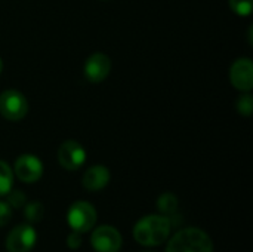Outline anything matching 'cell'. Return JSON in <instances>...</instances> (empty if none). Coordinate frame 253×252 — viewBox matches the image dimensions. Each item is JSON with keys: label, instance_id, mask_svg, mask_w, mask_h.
<instances>
[{"label": "cell", "instance_id": "6da1fadb", "mask_svg": "<svg viewBox=\"0 0 253 252\" xmlns=\"http://www.w3.org/2000/svg\"><path fill=\"white\" fill-rule=\"evenodd\" d=\"M170 235V221L165 215H147L133 227V238L142 247H159Z\"/></svg>", "mask_w": 253, "mask_h": 252}, {"label": "cell", "instance_id": "7a4b0ae2", "mask_svg": "<svg viewBox=\"0 0 253 252\" xmlns=\"http://www.w3.org/2000/svg\"><path fill=\"white\" fill-rule=\"evenodd\" d=\"M166 252H213V242L206 232L188 227L172 236Z\"/></svg>", "mask_w": 253, "mask_h": 252}, {"label": "cell", "instance_id": "3957f363", "mask_svg": "<svg viewBox=\"0 0 253 252\" xmlns=\"http://www.w3.org/2000/svg\"><path fill=\"white\" fill-rule=\"evenodd\" d=\"M67 221L73 232L86 233L93 229L96 224V211L93 205L84 201L74 202L67 214Z\"/></svg>", "mask_w": 253, "mask_h": 252}, {"label": "cell", "instance_id": "277c9868", "mask_svg": "<svg viewBox=\"0 0 253 252\" xmlns=\"http://www.w3.org/2000/svg\"><path fill=\"white\" fill-rule=\"evenodd\" d=\"M28 113V101L27 98L15 89H9L0 94V114L10 120L18 122L25 117Z\"/></svg>", "mask_w": 253, "mask_h": 252}, {"label": "cell", "instance_id": "5b68a950", "mask_svg": "<svg viewBox=\"0 0 253 252\" xmlns=\"http://www.w3.org/2000/svg\"><path fill=\"white\" fill-rule=\"evenodd\" d=\"M37 241L36 230L31 224H19L6 238L7 252H30Z\"/></svg>", "mask_w": 253, "mask_h": 252}, {"label": "cell", "instance_id": "8992f818", "mask_svg": "<svg viewBox=\"0 0 253 252\" xmlns=\"http://www.w3.org/2000/svg\"><path fill=\"white\" fill-rule=\"evenodd\" d=\"M90 244L96 252H119L123 245V239L117 229L111 226H101L92 233Z\"/></svg>", "mask_w": 253, "mask_h": 252}, {"label": "cell", "instance_id": "52a82bcc", "mask_svg": "<svg viewBox=\"0 0 253 252\" xmlns=\"http://www.w3.org/2000/svg\"><path fill=\"white\" fill-rule=\"evenodd\" d=\"M59 165L67 171H77L83 166L86 160V151L80 143L74 140H67L59 146L58 150Z\"/></svg>", "mask_w": 253, "mask_h": 252}, {"label": "cell", "instance_id": "ba28073f", "mask_svg": "<svg viewBox=\"0 0 253 252\" xmlns=\"http://www.w3.org/2000/svg\"><path fill=\"white\" fill-rule=\"evenodd\" d=\"M13 174L22 183H36L43 175V163L34 154H21L15 160Z\"/></svg>", "mask_w": 253, "mask_h": 252}, {"label": "cell", "instance_id": "9c48e42d", "mask_svg": "<svg viewBox=\"0 0 253 252\" xmlns=\"http://www.w3.org/2000/svg\"><path fill=\"white\" fill-rule=\"evenodd\" d=\"M233 86L242 92H251L253 88V64L251 58H239L230 68Z\"/></svg>", "mask_w": 253, "mask_h": 252}, {"label": "cell", "instance_id": "30bf717a", "mask_svg": "<svg viewBox=\"0 0 253 252\" xmlns=\"http://www.w3.org/2000/svg\"><path fill=\"white\" fill-rule=\"evenodd\" d=\"M111 71V59L105 53H93L84 62V76L92 83H99L108 77Z\"/></svg>", "mask_w": 253, "mask_h": 252}, {"label": "cell", "instance_id": "8fae6325", "mask_svg": "<svg viewBox=\"0 0 253 252\" xmlns=\"http://www.w3.org/2000/svg\"><path fill=\"white\" fill-rule=\"evenodd\" d=\"M110 171L104 165L90 166L83 175V187L89 192L102 190L110 181Z\"/></svg>", "mask_w": 253, "mask_h": 252}, {"label": "cell", "instance_id": "7c38bea8", "mask_svg": "<svg viewBox=\"0 0 253 252\" xmlns=\"http://www.w3.org/2000/svg\"><path fill=\"white\" fill-rule=\"evenodd\" d=\"M12 186H13V171L6 162L0 160V196L7 195L12 190Z\"/></svg>", "mask_w": 253, "mask_h": 252}, {"label": "cell", "instance_id": "4fadbf2b", "mask_svg": "<svg viewBox=\"0 0 253 252\" xmlns=\"http://www.w3.org/2000/svg\"><path fill=\"white\" fill-rule=\"evenodd\" d=\"M44 215V208L40 202H30L24 205V217L28 224L40 223Z\"/></svg>", "mask_w": 253, "mask_h": 252}, {"label": "cell", "instance_id": "5bb4252c", "mask_svg": "<svg viewBox=\"0 0 253 252\" xmlns=\"http://www.w3.org/2000/svg\"><path fill=\"white\" fill-rule=\"evenodd\" d=\"M156 205H157V209L162 214L169 215V214H173L178 209V198L173 193H165L157 199Z\"/></svg>", "mask_w": 253, "mask_h": 252}, {"label": "cell", "instance_id": "9a60e30c", "mask_svg": "<svg viewBox=\"0 0 253 252\" xmlns=\"http://www.w3.org/2000/svg\"><path fill=\"white\" fill-rule=\"evenodd\" d=\"M230 7L240 16H249L252 13L253 0H228Z\"/></svg>", "mask_w": 253, "mask_h": 252}, {"label": "cell", "instance_id": "2e32d148", "mask_svg": "<svg viewBox=\"0 0 253 252\" xmlns=\"http://www.w3.org/2000/svg\"><path fill=\"white\" fill-rule=\"evenodd\" d=\"M237 111L242 116H251L253 113V97L249 92H246L237 100Z\"/></svg>", "mask_w": 253, "mask_h": 252}, {"label": "cell", "instance_id": "e0dca14e", "mask_svg": "<svg viewBox=\"0 0 253 252\" xmlns=\"http://www.w3.org/2000/svg\"><path fill=\"white\" fill-rule=\"evenodd\" d=\"M12 208H16V209H19V208H22L25 203H27V196L24 195V192H21V190H10L9 193H7V201H6Z\"/></svg>", "mask_w": 253, "mask_h": 252}, {"label": "cell", "instance_id": "ac0fdd59", "mask_svg": "<svg viewBox=\"0 0 253 252\" xmlns=\"http://www.w3.org/2000/svg\"><path fill=\"white\" fill-rule=\"evenodd\" d=\"M12 220V206L7 202L0 201V227L6 226Z\"/></svg>", "mask_w": 253, "mask_h": 252}, {"label": "cell", "instance_id": "d6986e66", "mask_svg": "<svg viewBox=\"0 0 253 252\" xmlns=\"http://www.w3.org/2000/svg\"><path fill=\"white\" fill-rule=\"evenodd\" d=\"M67 245L71 250H77L82 245V233H77V232L70 233L68 238H67Z\"/></svg>", "mask_w": 253, "mask_h": 252}, {"label": "cell", "instance_id": "ffe728a7", "mask_svg": "<svg viewBox=\"0 0 253 252\" xmlns=\"http://www.w3.org/2000/svg\"><path fill=\"white\" fill-rule=\"evenodd\" d=\"M1 70H3V62H1V58H0V73H1Z\"/></svg>", "mask_w": 253, "mask_h": 252}]
</instances>
